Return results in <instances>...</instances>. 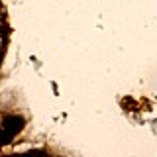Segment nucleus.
Here are the masks:
<instances>
[{"mask_svg": "<svg viewBox=\"0 0 157 157\" xmlns=\"http://www.w3.org/2000/svg\"><path fill=\"white\" fill-rule=\"evenodd\" d=\"M24 118L22 116H6L2 120V126H0V144L6 145L16 137L24 128Z\"/></svg>", "mask_w": 157, "mask_h": 157, "instance_id": "1", "label": "nucleus"}, {"mask_svg": "<svg viewBox=\"0 0 157 157\" xmlns=\"http://www.w3.org/2000/svg\"><path fill=\"white\" fill-rule=\"evenodd\" d=\"M18 157H47V153L41 149H32V151H26V153H22Z\"/></svg>", "mask_w": 157, "mask_h": 157, "instance_id": "2", "label": "nucleus"}]
</instances>
